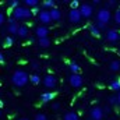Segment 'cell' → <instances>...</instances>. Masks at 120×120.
I'll list each match as a JSON object with an SVG mask.
<instances>
[{"label":"cell","mask_w":120,"mask_h":120,"mask_svg":"<svg viewBox=\"0 0 120 120\" xmlns=\"http://www.w3.org/2000/svg\"><path fill=\"white\" fill-rule=\"evenodd\" d=\"M17 120H30V119H27V117H20V119H17Z\"/></svg>","instance_id":"cell-40"},{"label":"cell","mask_w":120,"mask_h":120,"mask_svg":"<svg viewBox=\"0 0 120 120\" xmlns=\"http://www.w3.org/2000/svg\"><path fill=\"white\" fill-rule=\"evenodd\" d=\"M68 81H70V85L74 87V88H80L82 85V82H84L81 74H71L70 78H68Z\"/></svg>","instance_id":"cell-5"},{"label":"cell","mask_w":120,"mask_h":120,"mask_svg":"<svg viewBox=\"0 0 120 120\" xmlns=\"http://www.w3.org/2000/svg\"><path fill=\"white\" fill-rule=\"evenodd\" d=\"M4 20H6V18H4V14H3V13L0 11V25H3V22H4Z\"/></svg>","instance_id":"cell-35"},{"label":"cell","mask_w":120,"mask_h":120,"mask_svg":"<svg viewBox=\"0 0 120 120\" xmlns=\"http://www.w3.org/2000/svg\"><path fill=\"white\" fill-rule=\"evenodd\" d=\"M81 14H80V11L78 10H70L68 11V20H70V22H73V24H78L80 21H81Z\"/></svg>","instance_id":"cell-8"},{"label":"cell","mask_w":120,"mask_h":120,"mask_svg":"<svg viewBox=\"0 0 120 120\" xmlns=\"http://www.w3.org/2000/svg\"><path fill=\"white\" fill-rule=\"evenodd\" d=\"M109 67H110L112 71H119L120 70V61L119 60H113V61L109 64Z\"/></svg>","instance_id":"cell-22"},{"label":"cell","mask_w":120,"mask_h":120,"mask_svg":"<svg viewBox=\"0 0 120 120\" xmlns=\"http://www.w3.org/2000/svg\"><path fill=\"white\" fill-rule=\"evenodd\" d=\"M14 43V39L11 38V36H6V39H4V45L6 46H11Z\"/></svg>","instance_id":"cell-29"},{"label":"cell","mask_w":120,"mask_h":120,"mask_svg":"<svg viewBox=\"0 0 120 120\" xmlns=\"http://www.w3.org/2000/svg\"><path fill=\"white\" fill-rule=\"evenodd\" d=\"M4 55H3V53H1V52H0V63H4Z\"/></svg>","instance_id":"cell-37"},{"label":"cell","mask_w":120,"mask_h":120,"mask_svg":"<svg viewBox=\"0 0 120 120\" xmlns=\"http://www.w3.org/2000/svg\"><path fill=\"white\" fill-rule=\"evenodd\" d=\"M68 67H70L71 74H80V71H81V67H80L77 63H74V61H71V63L68 64Z\"/></svg>","instance_id":"cell-17"},{"label":"cell","mask_w":120,"mask_h":120,"mask_svg":"<svg viewBox=\"0 0 120 120\" xmlns=\"http://www.w3.org/2000/svg\"><path fill=\"white\" fill-rule=\"evenodd\" d=\"M48 11H49V15H50V20L52 21H59L60 18H61V11H60L57 7H55L52 10H48Z\"/></svg>","instance_id":"cell-12"},{"label":"cell","mask_w":120,"mask_h":120,"mask_svg":"<svg viewBox=\"0 0 120 120\" xmlns=\"http://www.w3.org/2000/svg\"><path fill=\"white\" fill-rule=\"evenodd\" d=\"M43 84H45L46 88H52V90H53V88L57 85V78H56V75L48 74V75L43 78Z\"/></svg>","instance_id":"cell-6"},{"label":"cell","mask_w":120,"mask_h":120,"mask_svg":"<svg viewBox=\"0 0 120 120\" xmlns=\"http://www.w3.org/2000/svg\"><path fill=\"white\" fill-rule=\"evenodd\" d=\"M11 81L15 87H24L30 81V75L24 70H15L11 75Z\"/></svg>","instance_id":"cell-1"},{"label":"cell","mask_w":120,"mask_h":120,"mask_svg":"<svg viewBox=\"0 0 120 120\" xmlns=\"http://www.w3.org/2000/svg\"><path fill=\"white\" fill-rule=\"evenodd\" d=\"M0 119H1V108H0Z\"/></svg>","instance_id":"cell-41"},{"label":"cell","mask_w":120,"mask_h":120,"mask_svg":"<svg viewBox=\"0 0 120 120\" xmlns=\"http://www.w3.org/2000/svg\"><path fill=\"white\" fill-rule=\"evenodd\" d=\"M117 10H119V11H120V4H119V8H117Z\"/></svg>","instance_id":"cell-42"},{"label":"cell","mask_w":120,"mask_h":120,"mask_svg":"<svg viewBox=\"0 0 120 120\" xmlns=\"http://www.w3.org/2000/svg\"><path fill=\"white\" fill-rule=\"evenodd\" d=\"M17 34H18V36H21V38H27L28 34H30V30H28L27 25H18Z\"/></svg>","instance_id":"cell-15"},{"label":"cell","mask_w":120,"mask_h":120,"mask_svg":"<svg viewBox=\"0 0 120 120\" xmlns=\"http://www.w3.org/2000/svg\"><path fill=\"white\" fill-rule=\"evenodd\" d=\"M52 108H53V110H59V109H60V105L56 102V103H53V105H52Z\"/></svg>","instance_id":"cell-36"},{"label":"cell","mask_w":120,"mask_h":120,"mask_svg":"<svg viewBox=\"0 0 120 120\" xmlns=\"http://www.w3.org/2000/svg\"><path fill=\"white\" fill-rule=\"evenodd\" d=\"M42 4H43V7H45V8H49V10H52V8H55V6H56V1H55V0H45Z\"/></svg>","instance_id":"cell-21"},{"label":"cell","mask_w":120,"mask_h":120,"mask_svg":"<svg viewBox=\"0 0 120 120\" xmlns=\"http://www.w3.org/2000/svg\"><path fill=\"white\" fill-rule=\"evenodd\" d=\"M32 68H34V70H38V68H39V63H38V61H34V63H32Z\"/></svg>","instance_id":"cell-34"},{"label":"cell","mask_w":120,"mask_h":120,"mask_svg":"<svg viewBox=\"0 0 120 120\" xmlns=\"http://www.w3.org/2000/svg\"><path fill=\"white\" fill-rule=\"evenodd\" d=\"M108 103H109V106H115V105H117V98H116V95L109 96V98H108Z\"/></svg>","instance_id":"cell-24"},{"label":"cell","mask_w":120,"mask_h":120,"mask_svg":"<svg viewBox=\"0 0 120 120\" xmlns=\"http://www.w3.org/2000/svg\"><path fill=\"white\" fill-rule=\"evenodd\" d=\"M116 98H117V105L120 106V92L117 94V95H116Z\"/></svg>","instance_id":"cell-38"},{"label":"cell","mask_w":120,"mask_h":120,"mask_svg":"<svg viewBox=\"0 0 120 120\" xmlns=\"http://www.w3.org/2000/svg\"><path fill=\"white\" fill-rule=\"evenodd\" d=\"M110 18H112V14H110V11L108 10V8H99L98 10V13H96V21L99 22V24H103V25H106L109 21H110Z\"/></svg>","instance_id":"cell-3"},{"label":"cell","mask_w":120,"mask_h":120,"mask_svg":"<svg viewBox=\"0 0 120 120\" xmlns=\"http://www.w3.org/2000/svg\"><path fill=\"white\" fill-rule=\"evenodd\" d=\"M32 17V13H31L30 8L27 7H22V6H18L17 8L13 10V17L15 21H22V20H28Z\"/></svg>","instance_id":"cell-2"},{"label":"cell","mask_w":120,"mask_h":120,"mask_svg":"<svg viewBox=\"0 0 120 120\" xmlns=\"http://www.w3.org/2000/svg\"><path fill=\"white\" fill-rule=\"evenodd\" d=\"M30 81L34 85H38V84L41 82V77H39L38 74H32V75H30Z\"/></svg>","instance_id":"cell-23"},{"label":"cell","mask_w":120,"mask_h":120,"mask_svg":"<svg viewBox=\"0 0 120 120\" xmlns=\"http://www.w3.org/2000/svg\"><path fill=\"white\" fill-rule=\"evenodd\" d=\"M38 20H39V22H42L45 27H46L48 24H50V22H52V20H50V15H49V11H48V10H42V11H39V13H38Z\"/></svg>","instance_id":"cell-7"},{"label":"cell","mask_w":120,"mask_h":120,"mask_svg":"<svg viewBox=\"0 0 120 120\" xmlns=\"http://www.w3.org/2000/svg\"><path fill=\"white\" fill-rule=\"evenodd\" d=\"M38 45H39V48H48L50 45V39L49 38H41V39H38Z\"/></svg>","instance_id":"cell-18"},{"label":"cell","mask_w":120,"mask_h":120,"mask_svg":"<svg viewBox=\"0 0 120 120\" xmlns=\"http://www.w3.org/2000/svg\"><path fill=\"white\" fill-rule=\"evenodd\" d=\"M78 11H80V14H81L82 18H90L91 15L94 14V7H92V4L84 3V4H80Z\"/></svg>","instance_id":"cell-4"},{"label":"cell","mask_w":120,"mask_h":120,"mask_svg":"<svg viewBox=\"0 0 120 120\" xmlns=\"http://www.w3.org/2000/svg\"><path fill=\"white\" fill-rule=\"evenodd\" d=\"M110 90L120 92V80H119V78H115V80L110 82Z\"/></svg>","instance_id":"cell-20"},{"label":"cell","mask_w":120,"mask_h":120,"mask_svg":"<svg viewBox=\"0 0 120 120\" xmlns=\"http://www.w3.org/2000/svg\"><path fill=\"white\" fill-rule=\"evenodd\" d=\"M17 30H18V22L14 18H10L8 20V32L10 34H17Z\"/></svg>","instance_id":"cell-14"},{"label":"cell","mask_w":120,"mask_h":120,"mask_svg":"<svg viewBox=\"0 0 120 120\" xmlns=\"http://www.w3.org/2000/svg\"><path fill=\"white\" fill-rule=\"evenodd\" d=\"M115 22L120 25V11H119V10H117V11L115 13Z\"/></svg>","instance_id":"cell-32"},{"label":"cell","mask_w":120,"mask_h":120,"mask_svg":"<svg viewBox=\"0 0 120 120\" xmlns=\"http://www.w3.org/2000/svg\"><path fill=\"white\" fill-rule=\"evenodd\" d=\"M99 3H101V1H99V0H94V1H92V4H94V6H98V4H99Z\"/></svg>","instance_id":"cell-39"},{"label":"cell","mask_w":120,"mask_h":120,"mask_svg":"<svg viewBox=\"0 0 120 120\" xmlns=\"http://www.w3.org/2000/svg\"><path fill=\"white\" fill-rule=\"evenodd\" d=\"M119 39H120V31H119Z\"/></svg>","instance_id":"cell-43"},{"label":"cell","mask_w":120,"mask_h":120,"mask_svg":"<svg viewBox=\"0 0 120 120\" xmlns=\"http://www.w3.org/2000/svg\"><path fill=\"white\" fill-rule=\"evenodd\" d=\"M35 34H36L38 39H41V38H48L49 30H48V27H45V25H39V27L35 30Z\"/></svg>","instance_id":"cell-10"},{"label":"cell","mask_w":120,"mask_h":120,"mask_svg":"<svg viewBox=\"0 0 120 120\" xmlns=\"http://www.w3.org/2000/svg\"><path fill=\"white\" fill-rule=\"evenodd\" d=\"M115 6H116V1H115V0H109V1L106 3V7H105V8L109 10V8H112V7H115Z\"/></svg>","instance_id":"cell-31"},{"label":"cell","mask_w":120,"mask_h":120,"mask_svg":"<svg viewBox=\"0 0 120 120\" xmlns=\"http://www.w3.org/2000/svg\"><path fill=\"white\" fill-rule=\"evenodd\" d=\"M41 10H39V7H34V8H31V13H32V15L34 14H38Z\"/></svg>","instance_id":"cell-33"},{"label":"cell","mask_w":120,"mask_h":120,"mask_svg":"<svg viewBox=\"0 0 120 120\" xmlns=\"http://www.w3.org/2000/svg\"><path fill=\"white\" fill-rule=\"evenodd\" d=\"M106 39H108L109 42H116V41L119 39V31L108 30V32H106Z\"/></svg>","instance_id":"cell-11"},{"label":"cell","mask_w":120,"mask_h":120,"mask_svg":"<svg viewBox=\"0 0 120 120\" xmlns=\"http://www.w3.org/2000/svg\"><path fill=\"white\" fill-rule=\"evenodd\" d=\"M20 6V3H18V0H11V1H8V7L11 8V10H14V8H17Z\"/></svg>","instance_id":"cell-26"},{"label":"cell","mask_w":120,"mask_h":120,"mask_svg":"<svg viewBox=\"0 0 120 120\" xmlns=\"http://www.w3.org/2000/svg\"><path fill=\"white\" fill-rule=\"evenodd\" d=\"M63 120H80V117L75 112H66L63 116Z\"/></svg>","instance_id":"cell-16"},{"label":"cell","mask_w":120,"mask_h":120,"mask_svg":"<svg viewBox=\"0 0 120 120\" xmlns=\"http://www.w3.org/2000/svg\"><path fill=\"white\" fill-rule=\"evenodd\" d=\"M103 112H102V108L99 106H95L91 109V119L92 120H102L103 119Z\"/></svg>","instance_id":"cell-9"},{"label":"cell","mask_w":120,"mask_h":120,"mask_svg":"<svg viewBox=\"0 0 120 120\" xmlns=\"http://www.w3.org/2000/svg\"><path fill=\"white\" fill-rule=\"evenodd\" d=\"M90 31H91V34H92L94 36H98V35L101 34V31L98 30V28H96L95 25H91V27H90Z\"/></svg>","instance_id":"cell-28"},{"label":"cell","mask_w":120,"mask_h":120,"mask_svg":"<svg viewBox=\"0 0 120 120\" xmlns=\"http://www.w3.org/2000/svg\"><path fill=\"white\" fill-rule=\"evenodd\" d=\"M55 92H43L42 95H41V101L43 102V103H48V102H52L53 99H55Z\"/></svg>","instance_id":"cell-13"},{"label":"cell","mask_w":120,"mask_h":120,"mask_svg":"<svg viewBox=\"0 0 120 120\" xmlns=\"http://www.w3.org/2000/svg\"><path fill=\"white\" fill-rule=\"evenodd\" d=\"M102 112H103V115H109V113L112 112V106H109V105H106L105 108H102Z\"/></svg>","instance_id":"cell-30"},{"label":"cell","mask_w":120,"mask_h":120,"mask_svg":"<svg viewBox=\"0 0 120 120\" xmlns=\"http://www.w3.org/2000/svg\"><path fill=\"white\" fill-rule=\"evenodd\" d=\"M70 7H71V10H78V7H80L78 0H71L70 1Z\"/></svg>","instance_id":"cell-27"},{"label":"cell","mask_w":120,"mask_h":120,"mask_svg":"<svg viewBox=\"0 0 120 120\" xmlns=\"http://www.w3.org/2000/svg\"><path fill=\"white\" fill-rule=\"evenodd\" d=\"M34 120H49V119H48V116H46L45 113H36L35 117H34Z\"/></svg>","instance_id":"cell-25"},{"label":"cell","mask_w":120,"mask_h":120,"mask_svg":"<svg viewBox=\"0 0 120 120\" xmlns=\"http://www.w3.org/2000/svg\"><path fill=\"white\" fill-rule=\"evenodd\" d=\"M24 3H25V7L30 8V10L34 8V7H38V6H39V1H38V0H25Z\"/></svg>","instance_id":"cell-19"}]
</instances>
